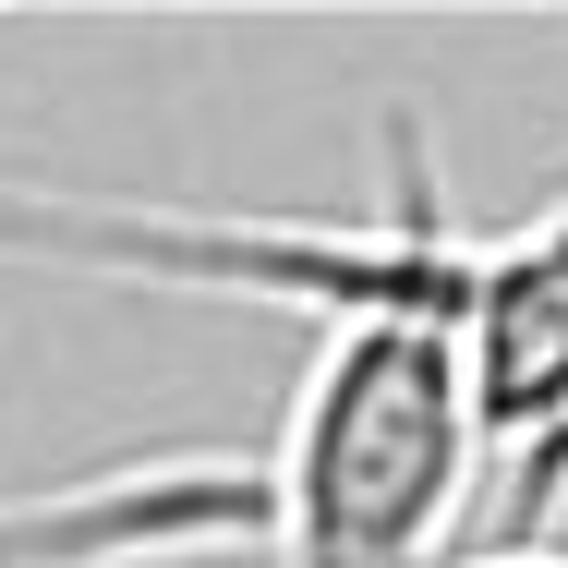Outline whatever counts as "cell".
I'll return each mask as SVG.
<instances>
[{
	"instance_id": "cell-4",
	"label": "cell",
	"mask_w": 568,
	"mask_h": 568,
	"mask_svg": "<svg viewBox=\"0 0 568 568\" xmlns=\"http://www.w3.org/2000/svg\"><path fill=\"white\" fill-rule=\"evenodd\" d=\"M448 568H568V545H471V557H448Z\"/></svg>"
},
{
	"instance_id": "cell-2",
	"label": "cell",
	"mask_w": 568,
	"mask_h": 568,
	"mask_svg": "<svg viewBox=\"0 0 568 568\" xmlns=\"http://www.w3.org/2000/svg\"><path fill=\"white\" fill-rule=\"evenodd\" d=\"M448 351H459L484 484H496L508 459H532L568 424V206L471 242V291H459Z\"/></svg>"
},
{
	"instance_id": "cell-1",
	"label": "cell",
	"mask_w": 568,
	"mask_h": 568,
	"mask_svg": "<svg viewBox=\"0 0 568 568\" xmlns=\"http://www.w3.org/2000/svg\"><path fill=\"white\" fill-rule=\"evenodd\" d=\"M254 471L278 568H448L484 496L448 327H327Z\"/></svg>"
},
{
	"instance_id": "cell-3",
	"label": "cell",
	"mask_w": 568,
	"mask_h": 568,
	"mask_svg": "<svg viewBox=\"0 0 568 568\" xmlns=\"http://www.w3.org/2000/svg\"><path fill=\"white\" fill-rule=\"evenodd\" d=\"M557 508H568V424L471 496V545H545V532H557Z\"/></svg>"
}]
</instances>
